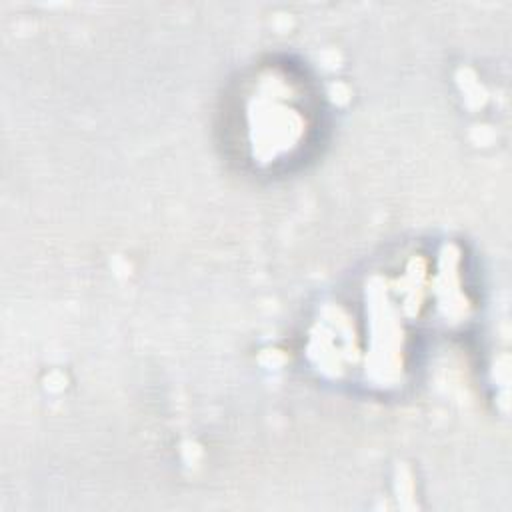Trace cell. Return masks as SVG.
<instances>
[{
  "instance_id": "6da1fadb",
  "label": "cell",
  "mask_w": 512,
  "mask_h": 512,
  "mask_svg": "<svg viewBox=\"0 0 512 512\" xmlns=\"http://www.w3.org/2000/svg\"><path fill=\"white\" fill-rule=\"evenodd\" d=\"M236 146L260 168L284 166L300 158L318 126L312 86L292 68L272 66L248 78L230 110Z\"/></svg>"
}]
</instances>
